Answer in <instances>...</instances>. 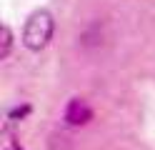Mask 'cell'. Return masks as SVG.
I'll return each mask as SVG.
<instances>
[{
  "label": "cell",
  "mask_w": 155,
  "mask_h": 150,
  "mask_svg": "<svg viewBox=\"0 0 155 150\" xmlns=\"http://www.w3.org/2000/svg\"><path fill=\"white\" fill-rule=\"evenodd\" d=\"M53 30H55V20L48 10H35V13L25 20V28H23V45L28 50H43L53 38Z\"/></svg>",
  "instance_id": "6da1fadb"
},
{
  "label": "cell",
  "mask_w": 155,
  "mask_h": 150,
  "mask_svg": "<svg viewBox=\"0 0 155 150\" xmlns=\"http://www.w3.org/2000/svg\"><path fill=\"white\" fill-rule=\"evenodd\" d=\"M63 118H65V123H68V125H73V128H83V125H88L90 120H93V108L85 103L83 98H73V100H68Z\"/></svg>",
  "instance_id": "7a4b0ae2"
},
{
  "label": "cell",
  "mask_w": 155,
  "mask_h": 150,
  "mask_svg": "<svg viewBox=\"0 0 155 150\" xmlns=\"http://www.w3.org/2000/svg\"><path fill=\"white\" fill-rule=\"evenodd\" d=\"M10 50H13V30L3 25L0 28V60H5L10 55Z\"/></svg>",
  "instance_id": "3957f363"
},
{
  "label": "cell",
  "mask_w": 155,
  "mask_h": 150,
  "mask_svg": "<svg viewBox=\"0 0 155 150\" xmlns=\"http://www.w3.org/2000/svg\"><path fill=\"white\" fill-rule=\"evenodd\" d=\"M25 115H30V105H18V108H13L10 110V120H23Z\"/></svg>",
  "instance_id": "277c9868"
}]
</instances>
